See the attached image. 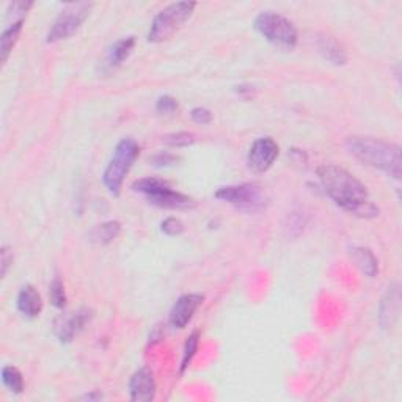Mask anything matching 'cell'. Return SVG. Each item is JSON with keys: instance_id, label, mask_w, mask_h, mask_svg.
Returning <instances> with one entry per match:
<instances>
[{"instance_id": "6da1fadb", "label": "cell", "mask_w": 402, "mask_h": 402, "mask_svg": "<svg viewBox=\"0 0 402 402\" xmlns=\"http://www.w3.org/2000/svg\"><path fill=\"white\" fill-rule=\"evenodd\" d=\"M317 176L325 194L343 211L361 218L379 216V208L369 200L366 186L343 166L322 165L317 169Z\"/></svg>"}, {"instance_id": "7a4b0ae2", "label": "cell", "mask_w": 402, "mask_h": 402, "mask_svg": "<svg viewBox=\"0 0 402 402\" xmlns=\"http://www.w3.org/2000/svg\"><path fill=\"white\" fill-rule=\"evenodd\" d=\"M346 147L356 161L401 179V148L394 143L374 137H351Z\"/></svg>"}, {"instance_id": "3957f363", "label": "cell", "mask_w": 402, "mask_h": 402, "mask_svg": "<svg viewBox=\"0 0 402 402\" xmlns=\"http://www.w3.org/2000/svg\"><path fill=\"white\" fill-rule=\"evenodd\" d=\"M139 154L140 147L134 139H123L118 142L110 162L102 173V183L113 196L120 195L126 174L132 169Z\"/></svg>"}, {"instance_id": "277c9868", "label": "cell", "mask_w": 402, "mask_h": 402, "mask_svg": "<svg viewBox=\"0 0 402 402\" xmlns=\"http://www.w3.org/2000/svg\"><path fill=\"white\" fill-rule=\"evenodd\" d=\"M195 2H174L159 11L149 26L148 41L164 43L178 33L186 22L191 19L195 10Z\"/></svg>"}, {"instance_id": "5b68a950", "label": "cell", "mask_w": 402, "mask_h": 402, "mask_svg": "<svg viewBox=\"0 0 402 402\" xmlns=\"http://www.w3.org/2000/svg\"><path fill=\"white\" fill-rule=\"evenodd\" d=\"M253 27L264 40L277 48L291 51L297 44V28L290 19L275 11H261L255 18Z\"/></svg>"}, {"instance_id": "8992f818", "label": "cell", "mask_w": 402, "mask_h": 402, "mask_svg": "<svg viewBox=\"0 0 402 402\" xmlns=\"http://www.w3.org/2000/svg\"><path fill=\"white\" fill-rule=\"evenodd\" d=\"M135 192L143 194L154 206L165 209H191L195 201L181 192L173 191L171 186L159 178H142L132 184Z\"/></svg>"}, {"instance_id": "52a82bcc", "label": "cell", "mask_w": 402, "mask_h": 402, "mask_svg": "<svg viewBox=\"0 0 402 402\" xmlns=\"http://www.w3.org/2000/svg\"><path fill=\"white\" fill-rule=\"evenodd\" d=\"M216 199L244 212H258L268 204V196H265L263 189L252 183L220 187L216 192Z\"/></svg>"}, {"instance_id": "ba28073f", "label": "cell", "mask_w": 402, "mask_h": 402, "mask_svg": "<svg viewBox=\"0 0 402 402\" xmlns=\"http://www.w3.org/2000/svg\"><path fill=\"white\" fill-rule=\"evenodd\" d=\"M93 9V4L88 2H78V4H68L63 11L58 14V18L54 21V24L51 26L49 32L46 35L48 43H58L66 38L73 36L80 26L88 18L90 11Z\"/></svg>"}, {"instance_id": "9c48e42d", "label": "cell", "mask_w": 402, "mask_h": 402, "mask_svg": "<svg viewBox=\"0 0 402 402\" xmlns=\"http://www.w3.org/2000/svg\"><path fill=\"white\" fill-rule=\"evenodd\" d=\"M278 143L270 137H261L252 143L247 154L248 169L253 173H265L277 161Z\"/></svg>"}, {"instance_id": "30bf717a", "label": "cell", "mask_w": 402, "mask_h": 402, "mask_svg": "<svg viewBox=\"0 0 402 402\" xmlns=\"http://www.w3.org/2000/svg\"><path fill=\"white\" fill-rule=\"evenodd\" d=\"M93 317L92 310L80 308L74 313L60 314L54 321V335L60 343H70Z\"/></svg>"}, {"instance_id": "8fae6325", "label": "cell", "mask_w": 402, "mask_h": 402, "mask_svg": "<svg viewBox=\"0 0 402 402\" xmlns=\"http://www.w3.org/2000/svg\"><path fill=\"white\" fill-rule=\"evenodd\" d=\"M203 295L201 294H184L174 302L170 311L169 322L173 329H184L186 325L192 321L196 310L201 307Z\"/></svg>"}, {"instance_id": "7c38bea8", "label": "cell", "mask_w": 402, "mask_h": 402, "mask_svg": "<svg viewBox=\"0 0 402 402\" xmlns=\"http://www.w3.org/2000/svg\"><path fill=\"white\" fill-rule=\"evenodd\" d=\"M156 394L154 376L148 368H140L129 379V396L132 401L148 402Z\"/></svg>"}, {"instance_id": "4fadbf2b", "label": "cell", "mask_w": 402, "mask_h": 402, "mask_svg": "<svg viewBox=\"0 0 402 402\" xmlns=\"http://www.w3.org/2000/svg\"><path fill=\"white\" fill-rule=\"evenodd\" d=\"M16 307L22 316L28 317V319H35L43 311V300L40 292L32 285L24 286L18 294Z\"/></svg>"}, {"instance_id": "5bb4252c", "label": "cell", "mask_w": 402, "mask_h": 402, "mask_svg": "<svg viewBox=\"0 0 402 402\" xmlns=\"http://www.w3.org/2000/svg\"><path fill=\"white\" fill-rule=\"evenodd\" d=\"M398 308H399V291H398V285H393L391 287H388V291H386L381 302L379 321H381L382 329H390V325H393L394 319H396L398 316Z\"/></svg>"}, {"instance_id": "9a60e30c", "label": "cell", "mask_w": 402, "mask_h": 402, "mask_svg": "<svg viewBox=\"0 0 402 402\" xmlns=\"http://www.w3.org/2000/svg\"><path fill=\"white\" fill-rule=\"evenodd\" d=\"M349 256L354 261V264L359 268L363 274L369 278H374L379 274V261L366 247H351L349 248Z\"/></svg>"}, {"instance_id": "2e32d148", "label": "cell", "mask_w": 402, "mask_h": 402, "mask_svg": "<svg viewBox=\"0 0 402 402\" xmlns=\"http://www.w3.org/2000/svg\"><path fill=\"white\" fill-rule=\"evenodd\" d=\"M317 49L322 54L325 60H329L332 65H346L347 62V54L344 48L330 35H319L317 38Z\"/></svg>"}, {"instance_id": "e0dca14e", "label": "cell", "mask_w": 402, "mask_h": 402, "mask_svg": "<svg viewBox=\"0 0 402 402\" xmlns=\"http://www.w3.org/2000/svg\"><path fill=\"white\" fill-rule=\"evenodd\" d=\"M24 22L26 21L9 22L4 28L2 35H0V60H2V63H5L6 60H9L13 48L16 46L19 35L22 32V27H24Z\"/></svg>"}, {"instance_id": "ac0fdd59", "label": "cell", "mask_w": 402, "mask_h": 402, "mask_svg": "<svg viewBox=\"0 0 402 402\" xmlns=\"http://www.w3.org/2000/svg\"><path fill=\"white\" fill-rule=\"evenodd\" d=\"M120 231H121L120 222H117V220H110V222L96 225L95 228L90 231L88 240L93 242V244L107 245L112 240H115L118 238Z\"/></svg>"}, {"instance_id": "d6986e66", "label": "cell", "mask_w": 402, "mask_h": 402, "mask_svg": "<svg viewBox=\"0 0 402 402\" xmlns=\"http://www.w3.org/2000/svg\"><path fill=\"white\" fill-rule=\"evenodd\" d=\"M135 46V38L134 36H127L123 38V40L117 41L113 46L109 49L107 57H105V62L110 68L118 66L125 62V60L131 54L132 49Z\"/></svg>"}, {"instance_id": "ffe728a7", "label": "cell", "mask_w": 402, "mask_h": 402, "mask_svg": "<svg viewBox=\"0 0 402 402\" xmlns=\"http://www.w3.org/2000/svg\"><path fill=\"white\" fill-rule=\"evenodd\" d=\"M2 382L13 394H21L24 391V379L21 371L14 366H5L2 369Z\"/></svg>"}, {"instance_id": "44dd1931", "label": "cell", "mask_w": 402, "mask_h": 402, "mask_svg": "<svg viewBox=\"0 0 402 402\" xmlns=\"http://www.w3.org/2000/svg\"><path fill=\"white\" fill-rule=\"evenodd\" d=\"M200 344V332H194L191 337L187 338L186 344H184V351H183V360H181V368L179 371L181 373H184V371L191 366V363L194 360V356L196 354V349H199Z\"/></svg>"}, {"instance_id": "7402d4cb", "label": "cell", "mask_w": 402, "mask_h": 402, "mask_svg": "<svg viewBox=\"0 0 402 402\" xmlns=\"http://www.w3.org/2000/svg\"><path fill=\"white\" fill-rule=\"evenodd\" d=\"M49 299L51 303L58 310H63L66 305V292L62 280L54 278L49 285Z\"/></svg>"}, {"instance_id": "603a6c76", "label": "cell", "mask_w": 402, "mask_h": 402, "mask_svg": "<svg viewBox=\"0 0 402 402\" xmlns=\"http://www.w3.org/2000/svg\"><path fill=\"white\" fill-rule=\"evenodd\" d=\"M162 140L169 147L181 148L195 143V135L192 132H173V134H166Z\"/></svg>"}, {"instance_id": "cb8c5ba5", "label": "cell", "mask_w": 402, "mask_h": 402, "mask_svg": "<svg viewBox=\"0 0 402 402\" xmlns=\"http://www.w3.org/2000/svg\"><path fill=\"white\" fill-rule=\"evenodd\" d=\"M161 230L166 234V236H179V234L184 233L186 226L183 223V220H179L176 217H169L162 222Z\"/></svg>"}, {"instance_id": "d4e9b609", "label": "cell", "mask_w": 402, "mask_h": 402, "mask_svg": "<svg viewBox=\"0 0 402 402\" xmlns=\"http://www.w3.org/2000/svg\"><path fill=\"white\" fill-rule=\"evenodd\" d=\"M156 110L159 113H162V115H170V113L178 110V102H176V100H174L173 96L164 95V96H161L157 100Z\"/></svg>"}, {"instance_id": "484cf974", "label": "cell", "mask_w": 402, "mask_h": 402, "mask_svg": "<svg viewBox=\"0 0 402 402\" xmlns=\"http://www.w3.org/2000/svg\"><path fill=\"white\" fill-rule=\"evenodd\" d=\"M191 117L196 125H209L212 121V112L206 107H195L191 112Z\"/></svg>"}, {"instance_id": "4316f807", "label": "cell", "mask_w": 402, "mask_h": 402, "mask_svg": "<svg viewBox=\"0 0 402 402\" xmlns=\"http://www.w3.org/2000/svg\"><path fill=\"white\" fill-rule=\"evenodd\" d=\"M174 162H178V157L173 156V154H157L153 157V165L154 166H169L173 165Z\"/></svg>"}, {"instance_id": "83f0119b", "label": "cell", "mask_w": 402, "mask_h": 402, "mask_svg": "<svg viewBox=\"0 0 402 402\" xmlns=\"http://www.w3.org/2000/svg\"><path fill=\"white\" fill-rule=\"evenodd\" d=\"M0 255H2V278H5L6 272H9L10 265L13 264V253L9 247H2Z\"/></svg>"}, {"instance_id": "f1b7e54d", "label": "cell", "mask_w": 402, "mask_h": 402, "mask_svg": "<svg viewBox=\"0 0 402 402\" xmlns=\"http://www.w3.org/2000/svg\"><path fill=\"white\" fill-rule=\"evenodd\" d=\"M236 92H238L239 96L244 97V100H250V97H253V95H255V87L240 85V87H236Z\"/></svg>"}, {"instance_id": "f546056e", "label": "cell", "mask_w": 402, "mask_h": 402, "mask_svg": "<svg viewBox=\"0 0 402 402\" xmlns=\"http://www.w3.org/2000/svg\"><path fill=\"white\" fill-rule=\"evenodd\" d=\"M104 396L101 394V391H92V393H88V394H85V396H82L80 399L82 401H100V399H102Z\"/></svg>"}]
</instances>
